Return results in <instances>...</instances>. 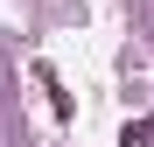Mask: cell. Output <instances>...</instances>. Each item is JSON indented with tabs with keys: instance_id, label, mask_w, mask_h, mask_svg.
I'll list each match as a JSON object with an SVG mask.
<instances>
[{
	"instance_id": "cell-1",
	"label": "cell",
	"mask_w": 154,
	"mask_h": 147,
	"mask_svg": "<svg viewBox=\"0 0 154 147\" xmlns=\"http://www.w3.org/2000/svg\"><path fill=\"white\" fill-rule=\"evenodd\" d=\"M147 140H154V126H147V119H133V126L119 133V147H147Z\"/></svg>"
}]
</instances>
